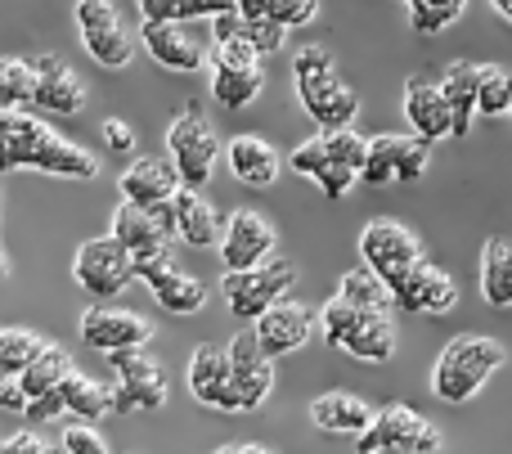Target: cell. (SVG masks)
I'll return each instance as SVG.
<instances>
[{"label": "cell", "instance_id": "obj_29", "mask_svg": "<svg viewBox=\"0 0 512 454\" xmlns=\"http://www.w3.org/2000/svg\"><path fill=\"white\" fill-rule=\"evenodd\" d=\"M59 392H63V401H68V414H77L81 423H99L104 414H117L113 387H99L95 378H86V374H68V383H63Z\"/></svg>", "mask_w": 512, "mask_h": 454}, {"label": "cell", "instance_id": "obj_2", "mask_svg": "<svg viewBox=\"0 0 512 454\" xmlns=\"http://www.w3.org/2000/svg\"><path fill=\"white\" fill-rule=\"evenodd\" d=\"M508 360L504 342L486 338V333H463V338L445 342V351L432 365V392L445 405H468L481 387L490 383V374H499Z\"/></svg>", "mask_w": 512, "mask_h": 454}, {"label": "cell", "instance_id": "obj_9", "mask_svg": "<svg viewBox=\"0 0 512 454\" xmlns=\"http://www.w3.org/2000/svg\"><path fill=\"white\" fill-rule=\"evenodd\" d=\"M274 257H279V230H274L261 212L239 207V212L225 221V234H221L225 270H256Z\"/></svg>", "mask_w": 512, "mask_h": 454}, {"label": "cell", "instance_id": "obj_25", "mask_svg": "<svg viewBox=\"0 0 512 454\" xmlns=\"http://www.w3.org/2000/svg\"><path fill=\"white\" fill-rule=\"evenodd\" d=\"M270 392H274V360H261L252 369H234L221 414H256L270 401Z\"/></svg>", "mask_w": 512, "mask_h": 454}, {"label": "cell", "instance_id": "obj_30", "mask_svg": "<svg viewBox=\"0 0 512 454\" xmlns=\"http://www.w3.org/2000/svg\"><path fill=\"white\" fill-rule=\"evenodd\" d=\"M337 297H346L351 306H360V311H373V315H391V311H396V297H391V288L382 284V279L373 275L369 266L346 270Z\"/></svg>", "mask_w": 512, "mask_h": 454}, {"label": "cell", "instance_id": "obj_6", "mask_svg": "<svg viewBox=\"0 0 512 454\" xmlns=\"http://www.w3.org/2000/svg\"><path fill=\"white\" fill-rule=\"evenodd\" d=\"M297 284V266L288 257H274L256 270H225L221 293L230 315H248V320H261L270 306H279L283 297Z\"/></svg>", "mask_w": 512, "mask_h": 454}, {"label": "cell", "instance_id": "obj_8", "mask_svg": "<svg viewBox=\"0 0 512 454\" xmlns=\"http://www.w3.org/2000/svg\"><path fill=\"white\" fill-rule=\"evenodd\" d=\"M72 18H77V27H81V45H86V54L99 68H126V63H131L135 45H131V36H126L122 14H117L113 0H77Z\"/></svg>", "mask_w": 512, "mask_h": 454}, {"label": "cell", "instance_id": "obj_1", "mask_svg": "<svg viewBox=\"0 0 512 454\" xmlns=\"http://www.w3.org/2000/svg\"><path fill=\"white\" fill-rule=\"evenodd\" d=\"M45 171L63 180H95L99 158L81 144L63 140L50 122L32 113H0V171Z\"/></svg>", "mask_w": 512, "mask_h": 454}, {"label": "cell", "instance_id": "obj_14", "mask_svg": "<svg viewBox=\"0 0 512 454\" xmlns=\"http://www.w3.org/2000/svg\"><path fill=\"white\" fill-rule=\"evenodd\" d=\"M252 333H256V342H261L265 356L274 360V356H288V351L306 347L310 333H315V315H310V306L283 297V302L270 306L261 320H252Z\"/></svg>", "mask_w": 512, "mask_h": 454}, {"label": "cell", "instance_id": "obj_41", "mask_svg": "<svg viewBox=\"0 0 512 454\" xmlns=\"http://www.w3.org/2000/svg\"><path fill=\"white\" fill-rule=\"evenodd\" d=\"M288 162H292V171H297V176H306V180H319V171L333 167V162H328V144H324V135H315V140L297 144Z\"/></svg>", "mask_w": 512, "mask_h": 454}, {"label": "cell", "instance_id": "obj_26", "mask_svg": "<svg viewBox=\"0 0 512 454\" xmlns=\"http://www.w3.org/2000/svg\"><path fill=\"white\" fill-rule=\"evenodd\" d=\"M481 297L495 311L512 306V239H486L481 248Z\"/></svg>", "mask_w": 512, "mask_h": 454}, {"label": "cell", "instance_id": "obj_34", "mask_svg": "<svg viewBox=\"0 0 512 454\" xmlns=\"http://www.w3.org/2000/svg\"><path fill=\"white\" fill-rule=\"evenodd\" d=\"M261 86H265V72L261 68H248V72H239V68H216L212 72V99L221 108H248L256 95H261Z\"/></svg>", "mask_w": 512, "mask_h": 454}, {"label": "cell", "instance_id": "obj_5", "mask_svg": "<svg viewBox=\"0 0 512 454\" xmlns=\"http://www.w3.org/2000/svg\"><path fill=\"white\" fill-rule=\"evenodd\" d=\"M72 279H77V288L90 293L95 302H108V297L126 293L140 275H135L131 248H126L122 239H113V234H104V239H90L77 248V257H72Z\"/></svg>", "mask_w": 512, "mask_h": 454}, {"label": "cell", "instance_id": "obj_17", "mask_svg": "<svg viewBox=\"0 0 512 454\" xmlns=\"http://www.w3.org/2000/svg\"><path fill=\"white\" fill-rule=\"evenodd\" d=\"M405 122L414 126V135L427 144L454 135V117H450V104H445L441 81H427V77L405 81Z\"/></svg>", "mask_w": 512, "mask_h": 454}, {"label": "cell", "instance_id": "obj_33", "mask_svg": "<svg viewBox=\"0 0 512 454\" xmlns=\"http://www.w3.org/2000/svg\"><path fill=\"white\" fill-rule=\"evenodd\" d=\"M68 374H77V369H72V356L63 347H45V356L36 360L32 369H27L23 378H18V383H23V392H27V401H36V396H45V392H59L63 383H68Z\"/></svg>", "mask_w": 512, "mask_h": 454}, {"label": "cell", "instance_id": "obj_45", "mask_svg": "<svg viewBox=\"0 0 512 454\" xmlns=\"http://www.w3.org/2000/svg\"><path fill=\"white\" fill-rule=\"evenodd\" d=\"M63 454H108V446H104V437H99L95 428L72 423V428H63Z\"/></svg>", "mask_w": 512, "mask_h": 454}, {"label": "cell", "instance_id": "obj_51", "mask_svg": "<svg viewBox=\"0 0 512 454\" xmlns=\"http://www.w3.org/2000/svg\"><path fill=\"white\" fill-rule=\"evenodd\" d=\"M0 410H27V392L14 374H0Z\"/></svg>", "mask_w": 512, "mask_h": 454}, {"label": "cell", "instance_id": "obj_36", "mask_svg": "<svg viewBox=\"0 0 512 454\" xmlns=\"http://www.w3.org/2000/svg\"><path fill=\"white\" fill-rule=\"evenodd\" d=\"M36 95V68L27 59H0V113H23Z\"/></svg>", "mask_w": 512, "mask_h": 454}, {"label": "cell", "instance_id": "obj_57", "mask_svg": "<svg viewBox=\"0 0 512 454\" xmlns=\"http://www.w3.org/2000/svg\"><path fill=\"white\" fill-rule=\"evenodd\" d=\"M378 454H396V450H378Z\"/></svg>", "mask_w": 512, "mask_h": 454}, {"label": "cell", "instance_id": "obj_12", "mask_svg": "<svg viewBox=\"0 0 512 454\" xmlns=\"http://www.w3.org/2000/svg\"><path fill=\"white\" fill-rule=\"evenodd\" d=\"M171 234H176V207L171 203H158V207L122 203L113 216V239H122L131 248V257L171 248Z\"/></svg>", "mask_w": 512, "mask_h": 454}, {"label": "cell", "instance_id": "obj_44", "mask_svg": "<svg viewBox=\"0 0 512 454\" xmlns=\"http://www.w3.org/2000/svg\"><path fill=\"white\" fill-rule=\"evenodd\" d=\"M239 0H176V23H194V18H221V14H234Z\"/></svg>", "mask_w": 512, "mask_h": 454}, {"label": "cell", "instance_id": "obj_22", "mask_svg": "<svg viewBox=\"0 0 512 454\" xmlns=\"http://www.w3.org/2000/svg\"><path fill=\"white\" fill-rule=\"evenodd\" d=\"M176 207V239L189 248H221V221H216V207L203 198V189H180L171 198Z\"/></svg>", "mask_w": 512, "mask_h": 454}, {"label": "cell", "instance_id": "obj_56", "mask_svg": "<svg viewBox=\"0 0 512 454\" xmlns=\"http://www.w3.org/2000/svg\"><path fill=\"white\" fill-rule=\"evenodd\" d=\"M9 275V261H5V252H0V279H5Z\"/></svg>", "mask_w": 512, "mask_h": 454}, {"label": "cell", "instance_id": "obj_49", "mask_svg": "<svg viewBox=\"0 0 512 454\" xmlns=\"http://www.w3.org/2000/svg\"><path fill=\"white\" fill-rule=\"evenodd\" d=\"M0 454H59L45 437H36V432H14V437L0 441Z\"/></svg>", "mask_w": 512, "mask_h": 454}, {"label": "cell", "instance_id": "obj_39", "mask_svg": "<svg viewBox=\"0 0 512 454\" xmlns=\"http://www.w3.org/2000/svg\"><path fill=\"white\" fill-rule=\"evenodd\" d=\"M477 113L481 117H504L512 113V72L486 63L477 77Z\"/></svg>", "mask_w": 512, "mask_h": 454}, {"label": "cell", "instance_id": "obj_16", "mask_svg": "<svg viewBox=\"0 0 512 454\" xmlns=\"http://www.w3.org/2000/svg\"><path fill=\"white\" fill-rule=\"evenodd\" d=\"M117 189H122V203L158 207V203H171L185 185H180V171L171 158H135L131 167L122 171Z\"/></svg>", "mask_w": 512, "mask_h": 454}, {"label": "cell", "instance_id": "obj_10", "mask_svg": "<svg viewBox=\"0 0 512 454\" xmlns=\"http://www.w3.org/2000/svg\"><path fill=\"white\" fill-rule=\"evenodd\" d=\"M117 369V387H113V405L117 414H149V410H162L167 405V374L153 365L144 351H117L108 356Z\"/></svg>", "mask_w": 512, "mask_h": 454}, {"label": "cell", "instance_id": "obj_31", "mask_svg": "<svg viewBox=\"0 0 512 454\" xmlns=\"http://www.w3.org/2000/svg\"><path fill=\"white\" fill-rule=\"evenodd\" d=\"M310 117H315V126L324 135H333V131H351V122H355V113H360V95H355L351 86H342V81H337L333 90H328V95H319L315 104L306 108Z\"/></svg>", "mask_w": 512, "mask_h": 454}, {"label": "cell", "instance_id": "obj_27", "mask_svg": "<svg viewBox=\"0 0 512 454\" xmlns=\"http://www.w3.org/2000/svg\"><path fill=\"white\" fill-rule=\"evenodd\" d=\"M149 293L167 315H198L207 306V284L194 279L189 270H167L162 279L149 284Z\"/></svg>", "mask_w": 512, "mask_h": 454}, {"label": "cell", "instance_id": "obj_35", "mask_svg": "<svg viewBox=\"0 0 512 454\" xmlns=\"http://www.w3.org/2000/svg\"><path fill=\"white\" fill-rule=\"evenodd\" d=\"M369 315H373V311H360V306H351L346 297H328L324 311H319V333H324V342H328L333 351H342L346 342H351V333L360 329Z\"/></svg>", "mask_w": 512, "mask_h": 454}, {"label": "cell", "instance_id": "obj_32", "mask_svg": "<svg viewBox=\"0 0 512 454\" xmlns=\"http://www.w3.org/2000/svg\"><path fill=\"white\" fill-rule=\"evenodd\" d=\"M45 347H50V342L32 329H0V374L23 378L27 369L45 356Z\"/></svg>", "mask_w": 512, "mask_h": 454}, {"label": "cell", "instance_id": "obj_3", "mask_svg": "<svg viewBox=\"0 0 512 454\" xmlns=\"http://www.w3.org/2000/svg\"><path fill=\"white\" fill-rule=\"evenodd\" d=\"M167 149H171V162H176L180 185H185V189H203L207 180H212L221 144H216L212 122H207V113H203L198 104L180 108V113L171 117V126H167Z\"/></svg>", "mask_w": 512, "mask_h": 454}, {"label": "cell", "instance_id": "obj_54", "mask_svg": "<svg viewBox=\"0 0 512 454\" xmlns=\"http://www.w3.org/2000/svg\"><path fill=\"white\" fill-rule=\"evenodd\" d=\"M212 454H270L265 446H252V441H243V446H221V450H212Z\"/></svg>", "mask_w": 512, "mask_h": 454}, {"label": "cell", "instance_id": "obj_48", "mask_svg": "<svg viewBox=\"0 0 512 454\" xmlns=\"http://www.w3.org/2000/svg\"><path fill=\"white\" fill-rule=\"evenodd\" d=\"M167 270H176V261H171V248H162V252H144V257H135V275H140L144 284L162 279Z\"/></svg>", "mask_w": 512, "mask_h": 454}, {"label": "cell", "instance_id": "obj_38", "mask_svg": "<svg viewBox=\"0 0 512 454\" xmlns=\"http://www.w3.org/2000/svg\"><path fill=\"white\" fill-rule=\"evenodd\" d=\"M468 0H405V14H409V27L423 36H436L445 32L450 23H459Z\"/></svg>", "mask_w": 512, "mask_h": 454}, {"label": "cell", "instance_id": "obj_18", "mask_svg": "<svg viewBox=\"0 0 512 454\" xmlns=\"http://www.w3.org/2000/svg\"><path fill=\"white\" fill-rule=\"evenodd\" d=\"M373 419H378V410L351 392H324L310 405V423L328 437H364L373 428Z\"/></svg>", "mask_w": 512, "mask_h": 454}, {"label": "cell", "instance_id": "obj_50", "mask_svg": "<svg viewBox=\"0 0 512 454\" xmlns=\"http://www.w3.org/2000/svg\"><path fill=\"white\" fill-rule=\"evenodd\" d=\"M104 144L113 153H135V131L122 122V117H108L104 122Z\"/></svg>", "mask_w": 512, "mask_h": 454}, {"label": "cell", "instance_id": "obj_13", "mask_svg": "<svg viewBox=\"0 0 512 454\" xmlns=\"http://www.w3.org/2000/svg\"><path fill=\"white\" fill-rule=\"evenodd\" d=\"M391 297H396V311H405V315H445L459 306V284L441 266L423 261V266L409 270L405 284L391 288Z\"/></svg>", "mask_w": 512, "mask_h": 454}, {"label": "cell", "instance_id": "obj_19", "mask_svg": "<svg viewBox=\"0 0 512 454\" xmlns=\"http://www.w3.org/2000/svg\"><path fill=\"white\" fill-rule=\"evenodd\" d=\"M144 50L167 72H198L207 63V50L185 32V23H144Z\"/></svg>", "mask_w": 512, "mask_h": 454}, {"label": "cell", "instance_id": "obj_53", "mask_svg": "<svg viewBox=\"0 0 512 454\" xmlns=\"http://www.w3.org/2000/svg\"><path fill=\"white\" fill-rule=\"evenodd\" d=\"M239 14L248 18V23L252 18H270V0H239Z\"/></svg>", "mask_w": 512, "mask_h": 454}, {"label": "cell", "instance_id": "obj_28", "mask_svg": "<svg viewBox=\"0 0 512 454\" xmlns=\"http://www.w3.org/2000/svg\"><path fill=\"white\" fill-rule=\"evenodd\" d=\"M342 351L351 360H364V365H387L396 356V324H391V315H369Z\"/></svg>", "mask_w": 512, "mask_h": 454}, {"label": "cell", "instance_id": "obj_46", "mask_svg": "<svg viewBox=\"0 0 512 454\" xmlns=\"http://www.w3.org/2000/svg\"><path fill=\"white\" fill-rule=\"evenodd\" d=\"M270 18L283 27H301L315 18V0H270Z\"/></svg>", "mask_w": 512, "mask_h": 454}, {"label": "cell", "instance_id": "obj_55", "mask_svg": "<svg viewBox=\"0 0 512 454\" xmlns=\"http://www.w3.org/2000/svg\"><path fill=\"white\" fill-rule=\"evenodd\" d=\"M490 5H495V14L504 18V23H512V0H490Z\"/></svg>", "mask_w": 512, "mask_h": 454}, {"label": "cell", "instance_id": "obj_40", "mask_svg": "<svg viewBox=\"0 0 512 454\" xmlns=\"http://www.w3.org/2000/svg\"><path fill=\"white\" fill-rule=\"evenodd\" d=\"M243 36H248V45L265 59V54H274L283 41H288V27L274 23V18H252V23L243 18Z\"/></svg>", "mask_w": 512, "mask_h": 454}, {"label": "cell", "instance_id": "obj_42", "mask_svg": "<svg viewBox=\"0 0 512 454\" xmlns=\"http://www.w3.org/2000/svg\"><path fill=\"white\" fill-rule=\"evenodd\" d=\"M427 162H432V144L418 140V135H405V149H400V171H396V180H405V185L423 180Z\"/></svg>", "mask_w": 512, "mask_h": 454}, {"label": "cell", "instance_id": "obj_23", "mask_svg": "<svg viewBox=\"0 0 512 454\" xmlns=\"http://www.w3.org/2000/svg\"><path fill=\"white\" fill-rule=\"evenodd\" d=\"M292 81H297V99L301 108H310L319 95L337 86V63L324 45H301L297 59H292Z\"/></svg>", "mask_w": 512, "mask_h": 454}, {"label": "cell", "instance_id": "obj_21", "mask_svg": "<svg viewBox=\"0 0 512 454\" xmlns=\"http://www.w3.org/2000/svg\"><path fill=\"white\" fill-rule=\"evenodd\" d=\"M230 374H234L230 351L203 342V347L189 356V392H194V401L207 405V410H221L225 392H230Z\"/></svg>", "mask_w": 512, "mask_h": 454}, {"label": "cell", "instance_id": "obj_15", "mask_svg": "<svg viewBox=\"0 0 512 454\" xmlns=\"http://www.w3.org/2000/svg\"><path fill=\"white\" fill-rule=\"evenodd\" d=\"M32 68H36V95H32V104L41 108V113L72 117V113H81V108H86V81H81L63 59H54V54H41V59H32Z\"/></svg>", "mask_w": 512, "mask_h": 454}, {"label": "cell", "instance_id": "obj_4", "mask_svg": "<svg viewBox=\"0 0 512 454\" xmlns=\"http://www.w3.org/2000/svg\"><path fill=\"white\" fill-rule=\"evenodd\" d=\"M360 261L387 288H400L409 279V270L423 266L427 257H423V243L414 239V230H409V225L378 216V221H369L360 230Z\"/></svg>", "mask_w": 512, "mask_h": 454}, {"label": "cell", "instance_id": "obj_11", "mask_svg": "<svg viewBox=\"0 0 512 454\" xmlns=\"http://www.w3.org/2000/svg\"><path fill=\"white\" fill-rule=\"evenodd\" d=\"M81 342H86L90 351H104V356H117V351H140L144 342L153 338V324L140 320L135 311H126V306H90L86 315H81L77 324Z\"/></svg>", "mask_w": 512, "mask_h": 454}, {"label": "cell", "instance_id": "obj_52", "mask_svg": "<svg viewBox=\"0 0 512 454\" xmlns=\"http://www.w3.org/2000/svg\"><path fill=\"white\" fill-rule=\"evenodd\" d=\"M212 41L216 45H225V41H234V36H243V14L234 9V14H221V18H212Z\"/></svg>", "mask_w": 512, "mask_h": 454}, {"label": "cell", "instance_id": "obj_47", "mask_svg": "<svg viewBox=\"0 0 512 454\" xmlns=\"http://www.w3.org/2000/svg\"><path fill=\"white\" fill-rule=\"evenodd\" d=\"M23 414H27V423H54L68 414V401H63V392H45V396H36V401H27Z\"/></svg>", "mask_w": 512, "mask_h": 454}, {"label": "cell", "instance_id": "obj_20", "mask_svg": "<svg viewBox=\"0 0 512 454\" xmlns=\"http://www.w3.org/2000/svg\"><path fill=\"white\" fill-rule=\"evenodd\" d=\"M225 162H230L234 176L252 189H270L283 171L279 149H274L270 140H261V135H234L230 149H225Z\"/></svg>", "mask_w": 512, "mask_h": 454}, {"label": "cell", "instance_id": "obj_43", "mask_svg": "<svg viewBox=\"0 0 512 454\" xmlns=\"http://www.w3.org/2000/svg\"><path fill=\"white\" fill-rule=\"evenodd\" d=\"M216 68H239V72L261 68V54L248 45V36H234V41L216 45Z\"/></svg>", "mask_w": 512, "mask_h": 454}, {"label": "cell", "instance_id": "obj_37", "mask_svg": "<svg viewBox=\"0 0 512 454\" xmlns=\"http://www.w3.org/2000/svg\"><path fill=\"white\" fill-rule=\"evenodd\" d=\"M400 149H405V135L382 131L369 135V158H364V185H391L400 171Z\"/></svg>", "mask_w": 512, "mask_h": 454}, {"label": "cell", "instance_id": "obj_24", "mask_svg": "<svg viewBox=\"0 0 512 454\" xmlns=\"http://www.w3.org/2000/svg\"><path fill=\"white\" fill-rule=\"evenodd\" d=\"M477 77H481V68L477 63H463V59H454L441 77L445 104H450V117H454V135L472 131V117H477Z\"/></svg>", "mask_w": 512, "mask_h": 454}, {"label": "cell", "instance_id": "obj_7", "mask_svg": "<svg viewBox=\"0 0 512 454\" xmlns=\"http://www.w3.org/2000/svg\"><path fill=\"white\" fill-rule=\"evenodd\" d=\"M360 454H378V450H396V454H441V428L427 423L418 410L409 405H382L373 428L364 437H355Z\"/></svg>", "mask_w": 512, "mask_h": 454}]
</instances>
